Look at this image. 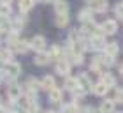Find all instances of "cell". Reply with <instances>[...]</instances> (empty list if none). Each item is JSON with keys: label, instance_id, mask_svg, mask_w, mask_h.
Masks as SVG:
<instances>
[{"label": "cell", "instance_id": "obj_7", "mask_svg": "<svg viewBox=\"0 0 123 113\" xmlns=\"http://www.w3.org/2000/svg\"><path fill=\"white\" fill-rule=\"evenodd\" d=\"M7 94H9V99L14 103V101H18L21 97V87H19V85H11L9 90H7Z\"/></svg>", "mask_w": 123, "mask_h": 113}, {"label": "cell", "instance_id": "obj_31", "mask_svg": "<svg viewBox=\"0 0 123 113\" xmlns=\"http://www.w3.org/2000/svg\"><path fill=\"white\" fill-rule=\"evenodd\" d=\"M48 2H51V4H56V2H60V0H48Z\"/></svg>", "mask_w": 123, "mask_h": 113}, {"label": "cell", "instance_id": "obj_14", "mask_svg": "<svg viewBox=\"0 0 123 113\" xmlns=\"http://www.w3.org/2000/svg\"><path fill=\"white\" fill-rule=\"evenodd\" d=\"M49 60H51V58H49V53H44V51H41L35 56V64L37 65H46Z\"/></svg>", "mask_w": 123, "mask_h": 113}, {"label": "cell", "instance_id": "obj_9", "mask_svg": "<svg viewBox=\"0 0 123 113\" xmlns=\"http://www.w3.org/2000/svg\"><path fill=\"white\" fill-rule=\"evenodd\" d=\"M100 113H114V99H105L100 104Z\"/></svg>", "mask_w": 123, "mask_h": 113}, {"label": "cell", "instance_id": "obj_11", "mask_svg": "<svg viewBox=\"0 0 123 113\" xmlns=\"http://www.w3.org/2000/svg\"><path fill=\"white\" fill-rule=\"evenodd\" d=\"M93 11H97V13H105V11L109 9V4L105 2V0H97L95 4H92Z\"/></svg>", "mask_w": 123, "mask_h": 113}, {"label": "cell", "instance_id": "obj_18", "mask_svg": "<svg viewBox=\"0 0 123 113\" xmlns=\"http://www.w3.org/2000/svg\"><path fill=\"white\" fill-rule=\"evenodd\" d=\"M69 25V14L63 13V14H56V27H67Z\"/></svg>", "mask_w": 123, "mask_h": 113}, {"label": "cell", "instance_id": "obj_10", "mask_svg": "<svg viewBox=\"0 0 123 113\" xmlns=\"http://www.w3.org/2000/svg\"><path fill=\"white\" fill-rule=\"evenodd\" d=\"M79 20L83 23H92L93 21V11L92 9H83L79 13Z\"/></svg>", "mask_w": 123, "mask_h": 113}, {"label": "cell", "instance_id": "obj_23", "mask_svg": "<svg viewBox=\"0 0 123 113\" xmlns=\"http://www.w3.org/2000/svg\"><path fill=\"white\" fill-rule=\"evenodd\" d=\"M100 81L105 83V85H107V87L111 88V87L114 85V76H111L109 72H102V80H100Z\"/></svg>", "mask_w": 123, "mask_h": 113}, {"label": "cell", "instance_id": "obj_34", "mask_svg": "<svg viewBox=\"0 0 123 113\" xmlns=\"http://www.w3.org/2000/svg\"><path fill=\"white\" fill-rule=\"evenodd\" d=\"M0 113H5V110L2 108V106H0Z\"/></svg>", "mask_w": 123, "mask_h": 113}, {"label": "cell", "instance_id": "obj_22", "mask_svg": "<svg viewBox=\"0 0 123 113\" xmlns=\"http://www.w3.org/2000/svg\"><path fill=\"white\" fill-rule=\"evenodd\" d=\"M33 7V0H21L19 2V11L21 13H26V11H30Z\"/></svg>", "mask_w": 123, "mask_h": 113}, {"label": "cell", "instance_id": "obj_6", "mask_svg": "<svg viewBox=\"0 0 123 113\" xmlns=\"http://www.w3.org/2000/svg\"><path fill=\"white\" fill-rule=\"evenodd\" d=\"M102 28H104V34H107V35H111V34L116 32V28H118V23H116L114 20H105L102 23Z\"/></svg>", "mask_w": 123, "mask_h": 113}, {"label": "cell", "instance_id": "obj_26", "mask_svg": "<svg viewBox=\"0 0 123 113\" xmlns=\"http://www.w3.org/2000/svg\"><path fill=\"white\" fill-rule=\"evenodd\" d=\"M86 92H88V90H85L83 87H77V88L74 90V95H76V97H85Z\"/></svg>", "mask_w": 123, "mask_h": 113}, {"label": "cell", "instance_id": "obj_35", "mask_svg": "<svg viewBox=\"0 0 123 113\" xmlns=\"http://www.w3.org/2000/svg\"><path fill=\"white\" fill-rule=\"evenodd\" d=\"M86 113H90V110H88V111H86Z\"/></svg>", "mask_w": 123, "mask_h": 113}, {"label": "cell", "instance_id": "obj_24", "mask_svg": "<svg viewBox=\"0 0 123 113\" xmlns=\"http://www.w3.org/2000/svg\"><path fill=\"white\" fill-rule=\"evenodd\" d=\"M26 85H28V87H30V90H33V92H35V90H39V88L42 87V83L39 81V80H35V78H30Z\"/></svg>", "mask_w": 123, "mask_h": 113}, {"label": "cell", "instance_id": "obj_27", "mask_svg": "<svg viewBox=\"0 0 123 113\" xmlns=\"http://www.w3.org/2000/svg\"><path fill=\"white\" fill-rule=\"evenodd\" d=\"M113 64H114V56L105 55V56H104V65H105V67H109V65H113Z\"/></svg>", "mask_w": 123, "mask_h": 113}, {"label": "cell", "instance_id": "obj_29", "mask_svg": "<svg viewBox=\"0 0 123 113\" xmlns=\"http://www.w3.org/2000/svg\"><path fill=\"white\" fill-rule=\"evenodd\" d=\"M114 13H116V16H120V18L123 20V4H118L114 7Z\"/></svg>", "mask_w": 123, "mask_h": 113}, {"label": "cell", "instance_id": "obj_30", "mask_svg": "<svg viewBox=\"0 0 123 113\" xmlns=\"http://www.w3.org/2000/svg\"><path fill=\"white\" fill-rule=\"evenodd\" d=\"M120 72L123 74V62H121V65H120Z\"/></svg>", "mask_w": 123, "mask_h": 113}, {"label": "cell", "instance_id": "obj_3", "mask_svg": "<svg viewBox=\"0 0 123 113\" xmlns=\"http://www.w3.org/2000/svg\"><path fill=\"white\" fill-rule=\"evenodd\" d=\"M30 42H32V48H35L39 53L44 51V48H46V39H44L42 35H35Z\"/></svg>", "mask_w": 123, "mask_h": 113}, {"label": "cell", "instance_id": "obj_1", "mask_svg": "<svg viewBox=\"0 0 123 113\" xmlns=\"http://www.w3.org/2000/svg\"><path fill=\"white\" fill-rule=\"evenodd\" d=\"M90 46H92L93 49H105L107 42H105V39L100 37V35H92V37H90Z\"/></svg>", "mask_w": 123, "mask_h": 113}, {"label": "cell", "instance_id": "obj_16", "mask_svg": "<svg viewBox=\"0 0 123 113\" xmlns=\"http://www.w3.org/2000/svg\"><path fill=\"white\" fill-rule=\"evenodd\" d=\"M118 42H107V46H105V55L109 56H116V53H118Z\"/></svg>", "mask_w": 123, "mask_h": 113}, {"label": "cell", "instance_id": "obj_25", "mask_svg": "<svg viewBox=\"0 0 123 113\" xmlns=\"http://www.w3.org/2000/svg\"><path fill=\"white\" fill-rule=\"evenodd\" d=\"M9 14H11V5L9 4H0V16L7 18Z\"/></svg>", "mask_w": 123, "mask_h": 113}, {"label": "cell", "instance_id": "obj_33", "mask_svg": "<svg viewBox=\"0 0 123 113\" xmlns=\"http://www.w3.org/2000/svg\"><path fill=\"white\" fill-rule=\"evenodd\" d=\"M0 2H2V4H9V0H0Z\"/></svg>", "mask_w": 123, "mask_h": 113}, {"label": "cell", "instance_id": "obj_8", "mask_svg": "<svg viewBox=\"0 0 123 113\" xmlns=\"http://www.w3.org/2000/svg\"><path fill=\"white\" fill-rule=\"evenodd\" d=\"M41 83H42V88L48 90V92H51L53 88H56V83H55V78L53 76H44L41 80Z\"/></svg>", "mask_w": 123, "mask_h": 113}, {"label": "cell", "instance_id": "obj_19", "mask_svg": "<svg viewBox=\"0 0 123 113\" xmlns=\"http://www.w3.org/2000/svg\"><path fill=\"white\" fill-rule=\"evenodd\" d=\"M55 9H56V14H63L69 11V4L65 2V0H60V2L55 4Z\"/></svg>", "mask_w": 123, "mask_h": 113}, {"label": "cell", "instance_id": "obj_15", "mask_svg": "<svg viewBox=\"0 0 123 113\" xmlns=\"http://www.w3.org/2000/svg\"><path fill=\"white\" fill-rule=\"evenodd\" d=\"M77 87H79V81H77V78H67V80H65V88H67V90L74 92Z\"/></svg>", "mask_w": 123, "mask_h": 113}, {"label": "cell", "instance_id": "obj_28", "mask_svg": "<svg viewBox=\"0 0 123 113\" xmlns=\"http://www.w3.org/2000/svg\"><path fill=\"white\" fill-rule=\"evenodd\" d=\"M114 101H120V103H123V88H118V90H116Z\"/></svg>", "mask_w": 123, "mask_h": 113}, {"label": "cell", "instance_id": "obj_2", "mask_svg": "<svg viewBox=\"0 0 123 113\" xmlns=\"http://www.w3.org/2000/svg\"><path fill=\"white\" fill-rule=\"evenodd\" d=\"M56 72L60 76H67L69 78V72H70V64L67 60H60L56 64Z\"/></svg>", "mask_w": 123, "mask_h": 113}, {"label": "cell", "instance_id": "obj_32", "mask_svg": "<svg viewBox=\"0 0 123 113\" xmlns=\"http://www.w3.org/2000/svg\"><path fill=\"white\" fill-rule=\"evenodd\" d=\"M86 2H90V4H95V2H97V0H86Z\"/></svg>", "mask_w": 123, "mask_h": 113}, {"label": "cell", "instance_id": "obj_5", "mask_svg": "<svg viewBox=\"0 0 123 113\" xmlns=\"http://www.w3.org/2000/svg\"><path fill=\"white\" fill-rule=\"evenodd\" d=\"M5 71H7V76H9V78H16V76L21 72V65L16 64V62H11V64H7Z\"/></svg>", "mask_w": 123, "mask_h": 113}, {"label": "cell", "instance_id": "obj_13", "mask_svg": "<svg viewBox=\"0 0 123 113\" xmlns=\"http://www.w3.org/2000/svg\"><path fill=\"white\" fill-rule=\"evenodd\" d=\"M0 60L5 64H11L12 62V49H0Z\"/></svg>", "mask_w": 123, "mask_h": 113}, {"label": "cell", "instance_id": "obj_36", "mask_svg": "<svg viewBox=\"0 0 123 113\" xmlns=\"http://www.w3.org/2000/svg\"><path fill=\"white\" fill-rule=\"evenodd\" d=\"M0 18H2V16H0Z\"/></svg>", "mask_w": 123, "mask_h": 113}, {"label": "cell", "instance_id": "obj_17", "mask_svg": "<svg viewBox=\"0 0 123 113\" xmlns=\"http://www.w3.org/2000/svg\"><path fill=\"white\" fill-rule=\"evenodd\" d=\"M77 81H79V87H83L85 90H88L90 87H93L92 81H90V78H88V74H81L79 78H77Z\"/></svg>", "mask_w": 123, "mask_h": 113}, {"label": "cell", "instance_id": "obj_21", "mask_svg": "<svg viewBox=\"0 0 123 113\" xmlns=\"http://www.w3.org/2000/svg\"><path fill=\"white\" fill-rule=\"evenodd\" d=\"M49 101H51V103H60L62 101V92L58 88H53L51 92H49Z\"/></svg>", "mask_w": 123, "mask_h": 113}, {"label": "cell", "instance_id": "obj_4", "mask_svg": "<svg viewBox=\"0 0 123 113\" xmlns=\"http://www.w3.org/2000/svg\"><path fill=\"white\" fill-rule=\"evenodd\" d=\"M28 48H32V42H28V41H18L16 44H12V46H11V49H12V51H18V53L28 51Z\"/></svg>", "mask_w": 123, "mask_h": 113}, {"label": "cell", "instance_id": "obj_12", "mask_svg": "<svg viewBox=\"0 0 123 113\" xmlns=\"http://www.w3.org/2000/svg\"><path fill=\"white\" fill-rule=\"evenodd\" d=\"M107 90H109V87L105 83H102V81H98V83L93 85V92L97 95H105V94H107Z\"/></svg>", "mask_w": 123, "mask_h": 113}, {"label": "cell", "instance_id": "obj_20", "mask_svg": "<svg viewBox=\"0 0 123 113\" xmlns=\"http://www.w3.org/2000/svg\"><path fill=\"white\" fill-rule=\"evenodd\" d=\"M49 58H62V60H65L63 53H62V49L58 46H53L51 49H49Z\"/></svg>", "mask_w": 123, "mask_h": 113}]
</instances>
